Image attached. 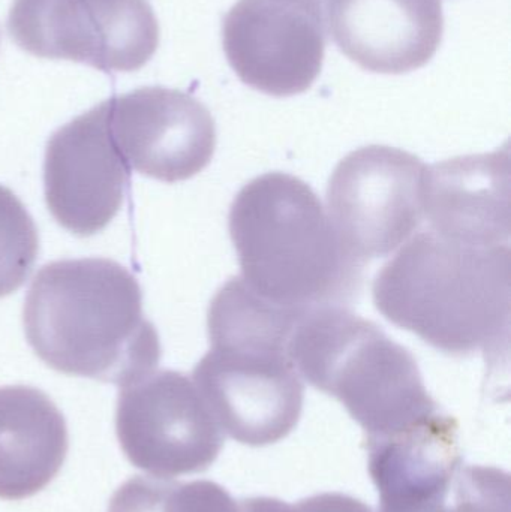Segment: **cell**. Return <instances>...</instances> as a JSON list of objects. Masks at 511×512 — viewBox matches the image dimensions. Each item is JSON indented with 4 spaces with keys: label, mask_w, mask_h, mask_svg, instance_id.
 <instances>
[{
    "label": "cell",
    "mask_w": 511,
    "mask_h": 512,
    "mask_svg": "<svg viewBox=\"0 0 511 512\" xmlns=\"http://www.w3.org/2000/svg\"><path fill=\"white\" fill-rule=\"evenodd\" d=\"M23 324L39 360L63 375L125 387L152 373L161 360L140 283L111 259L44 265L27 292Z\"/></svg>",
    "instance_id": "obj_1"
},
{
    "label": "cell",
    "mask_w": 511,
    "mask_h": 512,
    "mask_svg": "<svg viewBox=\"0 0 511 512\" xmlns=\"http://www.w3.org/2000/svg\"><path fill=\"white\" fill-rule=\"evenodd\" d=\"M378 312L455 357L494 354L509 340V245H464L426 230L390 259L372 285Z\"/></svg>",
    "instance_id": "obj_2"
},
{
    "label": "cell",
    "mask_w": 511,
    "mask_h": 512,
    "mask_svg": "<svg viewBox=\"0 0 511 512\" xmlns=\"http://www.w3.org/2000/svg\"><path fill=\"white\" fill-rule=\"evenodd\" d=\"M242 279L279 306H342L362 283L363 264L348 254L311 186L285 173L251 180L228 216Z\"/></svg>",
    "instance_id": "obj_3"
},
{
    "label": "cell",
    "mask_w": 511,
    "mask_h": 512,
    "mask_svg": "<svg viewBox=\"0 0 511 512\" xmlns=\"http://www.w3.org/2000/svg\"><path fill=\"white\" fill-rule=\"evenodd\" d=\"M287 352L299 375L345 406L365 441L404 432L441 412L411 352L345 307L308 310Z\"/></svg>",
    "instance_id": "obj_4"
},
{
    "label": "cell",
    "mask_w": 511,
    "mask_h": 512,
    "mask_svg": "<svg viewBox=\"0 0 511 512\" xmlns=\"http://www.w3.org/2000/svg\"><path fill=\"white\" fill-rule=\"evenodd\" d=\"M8 32L33 56L104 72L138 71L159 45L158 20L147 0H14Z\"/></svg>",
    "instance_id": "obj_5"
},
{
    "label": "cell",
    "mask_w": 511,
    "mask_h": 512,
    "mask_svg": "<svg viewBox=\"0 0 511 512\" xmlns=\"http://www.w3.org/2000/svg\"><path fill=\"white\" fill-rule=\"evenodd\" d=\"M426 165L419 156L366 146L345 156L327 186L330 222L360 264L384 258L422 224Z\"/></svg>",
    "instance_id": "obj_6"
},
{
    "label": "cell",
    "mask_w": 511,
    "mask_h": 512,
    "mask_svg": "<svg viewBox=\"0 0 511 512\" xmlns=\"http://www.w3.org/2000/svg\"><path fill=\"white\" fill-rule=\"evenodd\" d=\"M116 433L131 465L159 478L207 471L225 442L197 385L173 370L149 373L120 390Z\"/></svg>",
    "instance_id": "obj_7"
},
{
    "label": "cell",
    "mask_w": 511,
    "mask_h": 512,
    "mask_svg": "<svg viewBox=\"0 0 511 512\" xmlns=\"http://www.w3.org/2000/svg\"><path fill=\"white\" fill-rule=\"evenodd\" d=\"M192 381L222 432L248 447L282 441L302 417L305 387L284 349L212 345Z\"/></svg>",
    "instance_id": "obj_8"
},
{
    "label": "cell",
    "mask_w": 511,
    "mask_h": 512,
    "mask_svg": "<svg viewBox=\"0 0 511 512\" xmlns=\"http://www.w3.org/2000/svg\"><path fill=\"white\" fill-rule=\"evenodd\" d=\"M222 44L231 68L252 89L299 95L323 68V9L318 0H239L222 21Z\"/></svg>",
    "instance_id": "obj_9"
},
{
    "label": "cell",
    "mask_w": 511,
    "mask_h": 512,
    "mask_svg": "<svg viewBox=\"0 0 511 512\" xmlns=\"http://www.w3.org/2000/svg\"><path fill=\"white\" fill-rule=\"evenodd\" d=\"M128 162L117 149L105 102L57 129L45 150L48 210L78 237L101 233L116 218L128 188Z\"/></svg>",
    "instance_id": "obj_10"
},
{
    "label": "cell",
    "mask_w": 511,
    "mask_h": 512,
    "mask_svg": "<svg viewBox=\"0 0 511 512\" xmlns=\"http://www.w3.org/2000/svg\"><path fill=\"white\" fill-rule=\"evenodd\" d=\"M104 102L114 143L131 170L176 183L191 179L212 161L215 120L194 96L141 87Z\"/></svg>",
    "instance_id": "obj_11"
},
{
    "label": "cell",
    "mask_w": 511,
    "mask_h": 512,
    "mask_svg": "<svg viewBox=\"0 0 511 512\" xmlns=\"http://www.w3.org/2000/svg\"><path fill=\"white\" fill-rule=\"evenodd\" d=\"M423 215L429 230L470 246L507 245L511 231L509 147L426 167Z\"/></svg>",
    "instance_id": "obj_12"
},
{
    "label": "cell",
    "mask_w": 511,
    "mask_h": 512,
    "mask_svg": "<svg viewBox=\"0 0 511 512\" xmlns=\"http://www.w3.org/2000/svg\"><path fill=\"white\" fill-rule=\"evenodd\" d=\"M327 18L339 50L377 74L416 71L443 41L441 0H329Z\"/></svg>",
    "instance_id": "obj_13"
},
{
    "label": "cell",
    "mask_w": 511,
    "mask_h": 512,
    "mask_svg": "<svg viewBox=\"0 0 511 512\" xmlns=\"http://www.w3.org/2000/svg\"><path fill=\"white\" fill-rule=\"evenodd\" d=\"M65 418L53 400L26 385L0 387V499L44 490L68 454Z\"/></svg>",
    "instance_id": "obj_14"
},
{
    "label": "cell",
    "mask_w": 511,
    "mask_h": 512,
    "mask_svg": "<svg viewBox=\"0 0 511 512\" xmlns=\"http://www.w3.org/2000/svg\"><path fill=\"white\" fill-rule=\"evenodd\" d=\"M378 512H511L510 475L491 466L440 462L377 486Z\"/></svg>",
    "instance_id": "obj_15"
},
{
    "label": "cell",
    "mask_w": 511,
    "mask_h": 512,
    "mask_svg": "<svg viewBox=\"0 0 511 512\" xmlns=\"http://www.w3.org/2000/svg\"><path fill=\"white\" fill-rule=\"evenodd\" d=\"M108 512H239V502L212 481L134 477L114 493Z\"/></svg>",
    "instance_id": "obj_16"
},
{
    "label": "cell",
    "mask_w": 511,
    "mask_h": 512,
    "mask_svg": "<svg viewBox=\"0 0 511 512\" xmlns=\"http://www.w3.org/2000/svg\"><path fill=\"white\" fill-rule=\"evenodd\" d=\"M38 252L39 236L32 216L11 189L0 185V298L26 282Z\"/></svg>",
    "instance_id": "obj_17"
},
{
    "label": "cell",
    "mask_w": 511,
    "mask_h": 512,
    "mask_svg": "<svg viewBox=\"0 0 511 512\" xmlns=\"http://www.w3.org/2000/svg\"><path fill=\"white\" fill-rule=\"evenodd\" d=\"M239 512H372L359 499L342 493H323L297 504H287L275 498H249L239 502Z\"/></svg>",
    "instance_id": "obj_18"
}]
</instances>
